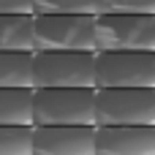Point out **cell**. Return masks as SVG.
<instances>
[{
  "label": "cell",
  "mask_w": 155,
  "mask_h": 155,
  "mask_svg": "<svg viewBox=\"0 0 155 155\" xmlns=\"http://www.w3.org/2000/svg\"><path fill=\"white\" fill-rule=\"evenodd\" d=\"M95 125H155V87H95Z\"/></svg>",
  "instance_id": "4"
},
{
  "label": "cell",
  "mask_w": 155,
  "mask_h": 155,
  "mask_svg": "<svg viewBox=\"0 0 155 155\" xmlns=\"http://www.w3.org/2000/svg\"><path fill=\"white\" fill-rule=\"evenodd\" d=\"M33 14H95V0H33Z\"/></svg>",
  "instance_id": "13"
},
{
  "label": "cell",
  "mask_w": 155,
  "mask_h": 155,
  "mask_svg": "<svg viewBox=\"0 0 155 155\" xmlns=\"http://www.w3.org/2000/svg\"><path fill=\"white\" fill-rule=\"evenodd\" d=\"M95 155H155V125H95Z\"/></svg>",
  "instance_id": "8"
},
{
  "label": "cell",
  "mask_w": 155,
  "mask_h": 155,
  "mask_svg": "<svg viewBox=\"0 0 155 155\" xmlns=\"http://www.w3.org/2000/svg\"><path fill=\"white\" fill-rule=\"evenodd\" d=\"M0 52H33V14H0Z\"/></svg>",
  "instance_id": "9"
},
{
  "label": "cell",
  "mask_w": 155,
  "mask_h": 155,
  "mask_svg": "<svg viewBox=\"0 0 155 155\" xmlns=\"http://www.w3.org/2000/svg\"><path fill=\"white\" fill-rule=\"evenodd\" d=\"M0 14H33V0H0Z\"/></svg>",
  "instance_id": "15"
},
{
  "label": "cell",
  "mask_w": 155,
  "mask_h": 155,
  "mask_svg": "<svg viewBox=\"0 0 155 155\" xmlns=\"http://www.w3.org/2000/svg\"><path fill=\"white\" fill-rule=\"evenodd\" d=\"M95 14H155V0H95Z\"/></svg>",
  "instance_id": "14"
},
{
  "label": "cell",
  "mask_w": 155,
  "mask_h": 155,
  "mask_svg": "<svg viewBox=\"0 0 155 155\" xmlns=\"http://www.w3.org/2000/svg\"><path fill=\"white\" fill-rule=\"evenodd\" d=\"M0 125H33V87H0Z\"/></svg>",
  "instance_id": "10"
},
{
  "label": "cell",
  "mask_w": 155,
  "mask_h": 155,
  "mask_svg": "<svg viewBox=\"0 0 155 155\" xmlns=\"http://www.w3.org/2000/svg\"><path fill=\"white\" fill-rule=\"evenodd\" d=\"M95 52H155V14H95Z\"/></svg>",
  "instance_id": "3"
},
{
  "label": "cell",
  "mask_w": 155,
  "mask_h": 155,
  "mask_svg": "<svg viewBox=\"0 0 155 155\" xmlns=\"http://www.w3.org/2000/svg\"><path fill=\"white\" fill-rule=\"evenodd\" d=\"M33 87H95V52H33Z\"/></svg>",
  "instance_id": "5"
},
{
  "label": "cell",
  "mask_w": 155,
  "mask_h": 155,
  "mask_svg": "<svg viewBox=\"0 0 155 155\" xmlns=\"http://www.w3.org/2000/svg\"><path fill=\"white\" fill-rule=\"evenodd\" d=\"M0 155H33V125H0Z\"/></svg>",
  "instance_id": "12"
},
{
  "label": "cell",
  "mask_w": 155,
  "mask_h": 155,
  "mask_svg": "<svg viewBox=\"0 0 155 155\" xmlns=\"http://www.w3.org/2000/svg\"><path fill=\"white\" fill-rule=\"evenodd\" d=\"M33 52H95V14H33Z\"/></svg>",
  "instance_id": "1"
},
{
  "label": "cell",
  "mask_w": 155,
  "mask_h": 155,
  "mask_svg": "<svg viewBox=\"0 0 155 155\" xmlns=\"http://www.w3.org/2000/svg\"><path fill=\"white\" fill-rule=\"evenodd\" d=\"M33 155H95V125H33Z\"/></svg>",
  "instance_id": "7"
},
{
  "label": "cell",
  "mask_w": 155,
  "mask_h": 155,
  "mask_svg": "<svg viewBox=\"0 0 155 155\" xmlns=\"http://www.w3.org/2000/svg\"><path fill=\"white\" fill-rule=\"evenodd\" d=\"M95 87H155V52H95Z\"/></svg>",
  "instance_id": "6"
},
{
  "label": "cell",
  "mask_w": 155,
  "mask_h": 155,
  "mask_svg": "<svg viewBox=\"0 0 155 155\" xmlns=\"http://www.w3.org/2000/svg\"><path fill=\"white\" fill-rule=\"evenodd\" d=\"M33 125H95V87H33Z\"/></svg>",
  "instance_id": "2"
},
{
  "label": "cell",
  "mask_w": 155,
  "mask_h": 155,
  "mask_svg": "<svg viewBox=\"0 0 155 155\" xmlns=\"http://www.w3.org/2000/svg\"><path fill=\"white\" fill-rule=\"evenodd\" d=\"M0 87H33V52H0Z\"/></svg>",
  "instance_id": "11"
}]
</instances>
